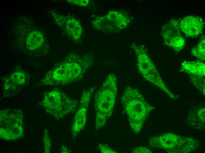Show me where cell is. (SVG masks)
Wrapping results in <instances>:
<instances>
[{
  "label": "cell",
  "mask_w": 205,
  "mask_h": 153,
  "mask_svg": "<svg viewBox=\"0 0 205 153\" xmlns=\"http://www.w3.org/2000/svg\"><path fill=\"white\" fill-rule=\"evenodd\" d=\"M93 63L91 56L72 53L48 71L40 83L44 85L59 86L78 81L84 77Z\"/></svg>",
  "instance_id": "obj_1"
},
{
  "label": "cell",
  "mask_w": 205,
  "mask_h": 153,
  "mask_svg": "<svg viewBox=\"0 0 205 153\" xmlns=\"http://www.w3.org/2000/svg\"><path fill=\"white\" fill-rule=\"evenodd\" d=\"M117 93V78L114 74H110L94 94L95 128L97 130L104 125L111 115Z\"/></svg>",
  "instance_id": "obj_2"
},
{
  "label": "cell",
  "mask_w": 205,
  "mask_h": 153,
  "mask_svg": "<svg viewBox=\"0 0 205 153\" xmlns=\"http://www.w3.org/2000/svg\"><path fill=\"white\" fill-rule=\"evenodd\" d=\"M121 102L130 127L136 134L140 133L149 114L155 108L147 102L137 89L129 86L124 89Z\"/></svg>",
  "instance_id": "obj_3"
},
{
  "label": "cell",
  "mask_w": 205,
  "mask_h": 153,
  "mask_svg": "<svg viewBox=\"0 0 205 153\" xmlns=\"http://www.w3.org/2000/svg\"><path fill=\"white\" fill-rule=\"evenodd\" d=\"M42 105L47 113L58 120L73 113L79 103L62 91L55 89L44 94Z\"/></svg>",
  "instance_id": "obj_4"
},
{
  "label": "cell",
  "mask_w": 205,
  "mask_h": 153,
  "mask_svg": "<svg viewBox=\"0 0 205 153\" xmlns=\"http://www.w3.org/2000/svg\"><path fill=\"white\" fill-rule=\"evenodd\" d=\"M148 144L151 147L170 153L189 152L196 150L198 144L197 140L193 138L169 132L151 137Z\"/></svg>",
  "instance_id": "obj_5"
},
{
  "label": "cell",
  "mask_w": 205,
  "mask_h": 153,
  "mask_svg": "<svg viewBox=\"0 0 205 153\" xmlns=\"http://www.w3.org/2000/svg\"><path fill=\"white\" fill-rule=\"evenodd\" d=\"M24 114L20 109H7L0 112V137L6 141L16 140L24 136Z\"/></svg>",
  "instance_id": "obj_6"
},
{
  "label": "cell",
  "mask_w": 205,
  "mask_h": 153,
  "mask_svg": "<svg viewBox=\"0 0 205 153\" xmlns=\"http://www.w3.org/2000/svg\"><path fill=\"white\" fill-rule=\"evenodd\" d=\"M133 47L137 57L138 70L143 77L164 92L171 98L176 99L177 97L169 90L164 82L146 50L142 46L135 45Z\"/></svg>",
  "instance_id": "obj_7"
},
{
  "label": "cell",
  "mask_w": 205,
  "mask_h": 153,
  "mask_svg": "<svg viewBox=\"0 0 205 153\" xmlns=\"http://www.w3.org/2000/svg\"><path fill=\"white\" fill-rule=\"evenodd\" d=\"M181 31L180 21L175 19H171L161 29V35L166 45L177 52L181 51L185 44Z\"/></svg>",
  "instance_id": "obj_8"
},
{
  "label": "cell",
  "mask_w": 205,
  "mask_h": 153,
  "mask_svg": "<svg viewBox=\"0 0 205 153\" xmlns=\"http://www.w3.org/2000/svg\"><path fill=\"white\" fill-rule=\"evenodd\" d=\"M96 87H90L82 92L79 106L74 118L71 128L73 138L75 137L85 127L87 120L88 108L91 99Z\"/></svg>",
  "instance_id": "obj_9"
},
{
  "label": "cell",
  "mask_w": 205,
  "mask_h": 153,
  "mask_svg": "<svg viewBox=\"0 0 205 153\" xmlns=\"http://www.w3.org/2000/svg\"><path fill=\"white\" fill-rule=\"evenodd\" d=\"M27 79V75L24 71L13 72L4 79V95L10 96L16 93L26 84Z\"/></svg>",
  "instance_id": "obj_10"
},
{
  "label": "cell",
  "mask_w": 205,
  "mask_h": 153,
  "mask_svg": "<svg viewBox=\"0 0 205 153\" xmlns=\"http://www.w3.org/2000/svg\"><path fill=\"white\" fill-rule=\"evenodd\" d=\"M181 30L187 36L194 37L198 36L203 32L204 26L203 19L194 16L184 17L180 21Z\"/></svg>",
  "instance_id": "obj_11"
},
{
  "label": "cell",
  "mask_w": 205,
  "mask_h": 153,
  "mask_svg": "<svg viewBox=\"0 0 205 153\" xmlns=\"http://www.w3.org/2000/svg\"><path fill=\"white\" fill-rule=\"evenodd\" d=\"M181 69L189 75L205 78V64L203 61H184L181 63Z\"/></svg>",
  "instance_id": "obj_12"
},
{
  "label": "cell",
  "mask_w": 205,
  "mask_h": 153,
  "mask_svg": "<svg viewBox=\"0 0 205 153\" xmlns=\"http://www.w3.org/2000/svg\"><path fill=\"white\" fill-rule=\"evenodd\" d=\"M65 28L67 34L75 40L81 37L82 29V26L77 19L72 17L65 18Z\"/></svg>",
  "instance_id": "obj_13"
},
{
  "label": "cell",
  "mask_w": 205,
  "mask_h": 153,
  "mask_svg": "<svg viewBox=\"0 0 205 153\" xmlns=\"http://www.w3.org/2000/svg\"><path fill=\"white\" fill-rule=\"evenodd\" d=\"M105 16L107 19L117 29H123L128 24V18L123 14L117 11H110Z\"/></svg>",
  "instance_id": "obj_14"
},
{
  "label": "cell",
  "mask_w": 205,
  "mask_h": 153,
  "mask_svg": "<svg viewBox=\"0 0 205 153\" xmlns=\"http://www.w3.org/2000/svg\"><path fill=\"white\" fill-rule=\"evenodd\" d=\"M44 41L42 34L38 31H34L30 32L28 35L26 41L27 49L34 51L40 48Z\"/></svg>",
  "instance_id": "obj_15"
},
{
  "label": "cell",
  "mask_w": 205,
  "mask_h": 153,
  "mask_svg": "<svg viewBox=\"0 0 205 153\" xmlns=\"http://www.w3.org/2000/svg\"><path fill=\"white\" fill-rule=\"evenodd\" d=\"M94 28L106 32H112L117 29L106 18L105 16L97 18L92 22Z\"/></svg>",
  "instance_id": "obj_16"
},
{
  "label": "cell",
  "mask_w": 205,
  "mask_h": 153,
  "mask_svg": "<svg viewBox=\"0 0 205 153\" xmlns=\"http://www.w3.org/2000/svg\"><path fill=\"white\" fill-rule=\"evenodd\" d=\"M205 39L204 35H203L197 45L191 50L192 55L203 61L205 59Z\"/></svg>",
  "instance_id": "obj_17"
},
{
  "label": "cell",
  "mask_w": 205,
  "mask_h": 153,
  "mask_svg": "<svg viewBox=\"0 0 205 153\" xmlns=\"http://www.w3.org/2000/svg\"><path fill=\"white\" fill-rule=\"evenodd\" d=\"M193 85L205 95V78L189 75Z\"/></svg>",
  "instance_id": "obj_18"
},
{
  "label": "cell",
  "mask_w": 205,
  "mask_h": 153,
  "mask_svg": "<svg viewBox=\"0 0 205 153\" xmlns=\"http://www.w3.org/2000/svg\"><path fill=\"white\" fill-rule=\"evenodd\" d=\"M43 138L44 153H49L51 151V142L47 128H45L44 130Z\"/></svg>",
  "instance_id": "obj_19"
},
{
  "label": "cell",
  "mask_w": 205,
  "mask_h": 153,
  "mask_svg": "<svg viewBox=\"0 0 205 153\" xmlns=\"http://www.w3.org/2000/svg\"><path fill=\"white\" fill-rule=\"evenodd\" d=\"M98 148L101 153H116L117 151L108 147L106 145L100 143L98 145Z\"/></svg>",
  "instance_id": "obj_20"
},
{
  "label": "cell",
  "mask_w": 205,
  "mask_h": 153,
  "mask_svg": "<svg viewBox=\"0 0 205 153\" xmlns=\"http://www.w3.org/2000/svg\"><path fill=\"white\" fill-rule=\"evenodd\" d=\"M67 1L72 4L82 7L87 6L89 3V1L88 0H69Z\"/></svg>",
  "instance_id": "obj_21"
},
{
  "label": "cell",
  "mask_w": 205,
  "mask_h": 153,
  "mask_svg": "<svg viewBox=\"0 0 205 153\" xmlns=\"http://www.w3.org/2000/svg\"><path fill=\"white\" fill-rule=\"evenodd\" d=\"M133 153H151L152 151L149 148L144 146H138L135 148L132 151Z\"/></svg>",
  "instance_id": "obj_22"
},
{
  "label": "cell",
  "mask_w": 205,
  "mask_h": 153,
  "mask_svg": "<svg viewBox=\"0 0 205 153\" xmlns=\"http://www.w3.org/2000/svg\"><path fill=\"white\" fill-rule=\"evenodd\" d=\"M61 153H70V150L66 146L62 145V146Z\"/></svg>",
  "instance_id": "obj_23"
}]
</instances>
